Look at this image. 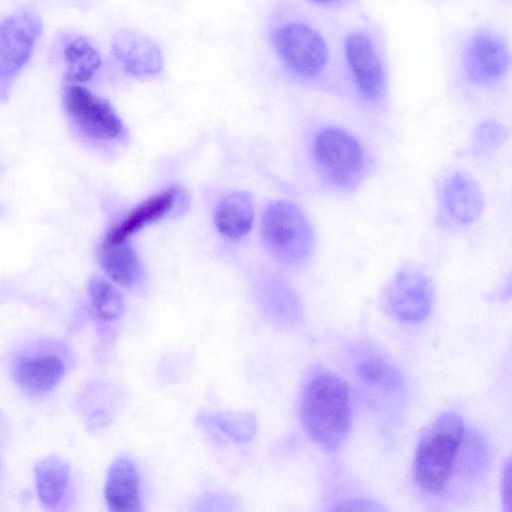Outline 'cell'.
I'll use <instances>...</instances> for the list:
<instances>
[{
    "instance_id": "obj_1",
    "label": "cell",
    "mask_w": 512,
    "mask_h": 512,
    "mask_svg": "<svg viewBox=\"0 0 512 512\" xmlns=\"http://www.w3.org/2000/svg\"><path fill=\"white\" fill-rule=\"evenodd\" d=\"M273 49L297 81L324 91L343 89L338 42L301 11H290L271 32Z\"/></svg>"
},
{
    "instance_id": "obj_2",
    "label": "cell",
    "mask_w": 512,
    "mask_h": 512,
    "mask_svg": "<svg viewBox=\"0 0 512 512\" xmlns=\"http://www.w3.org/2000/svg\"><path fill=\"white\" fill-rule=\"evenodd\" d=\"M77 353L67 340L38 335L18 341L7 353L5 369L17 392L26 400L49 399L77 365Z\"/></svg>"
},
{
    "instance_id": "obj_3",
    "label": "cell",
    "mask_w": 512,
    "mask_h": 512,
    "mask_svg": "<svg viewBox=\"0 0 512 512\" xmlns=\"http://www.w3.org/2000/svg\"><path fill=\"white\" fill-rule=\"evenodd\" d=\"M337 42L343 89L365 107L383 106L390 67L381 34L374 26L359 23L345 29Z\"/></svg>"
},
{
    "instance_id": "obj_4",
    "label": "cell",
    "mask_w": 512,
    "mask_h": 512,
    "mask_svg": "<svg viewBox=\"0 0 512 512\" xmlns=\"http://www.w3.org/2000/svg\"><path fill=\"white\" fill-rule=\"evenodd\" d=\"M299 412L309 437L326 452H334L346 439L351 426L347 384L328 371L315 374L303 388Z\"/></svg>"
},
{
    "instance_id": "obj_5",
    "label": "cell",
    "mask_w": 512,
    "mask_h": 512,
    "mask_svg": "<svg viewBox=\"0 0 512 512\" xmlns=\"http://www.w3.org/2000/svg\"><path fill=\"white\" fill-rule=\"evenodd\" d=\"M465 440V423L454 411L441 413L425 429L413 459V477L421 490L433 495L446 490Z\"/></svg>"
},
{
    "instance_id": "obj_6",
    "label": "cell",
    "mask_w": 512,
    "mask_h": 512,
    "mask_svg": "<svg viewBox=\"0 0 512 512\" xmlns=\"http://www.w3.org/2000/svg\"><path fill=\"white\" fill-rule=\"evenodd\" d=\"M511 48L506 35L488 25L467 32L456 46L453 68L467 88L489 91L504 84L511 71Z\"/></svg>"
},
{
    "instance_id": "obj_7",
    "label": "cell",
    "mask_w": 512,
    "mask_h": 512,
    "mask_svg": "<svg viewBox=\"0 0 512 512\" xmlns=\"http://www.w3.org/2000/svg\"><path fill=\"white\" fill-rule=\"evenodd\" d=\"M262 237L267 250L279 261L290 265L306 262L314 247V234L308 218L289 201H277L266 208Z\"/></svg>"
},
{
    "instance_id": "obj_8",
    "label": "cell",
    "mask_w": 512,
    "mask_h": 512,
    "mask_svg": "<svg viewBox=\"0 0 512 512\" xmlns=\"http://www.w3.org/2000/svg\"><path fill=\"white\" fill-rule=\"evenodd\" d=\"M313 153L324 176L338 188L352 190L364 177L365 151L353 134L340 127L326 126L319 130Z\"/></svg>"
},
{
    "instance_id": "obj_9",
    "label": "cell",
    "mask_w": 512,
    "mask_h": 512,
    "mask_svg": "<svg viewBox=\"0 0 512 512\" xmlns=\"http://www.w3.org/2000/svg\"><path fill=\"white\" fill-rule=\"evenodd\" d=\"M42 23L37 14L23 11L0 25V99L6 98L11 84L29 61Z\"/></svg>"
},
{
    "instance_id": "obj_10",
    "label": "cell",
    "mask_w": 512,
    "mask_h": 512,
    "mask_svg": "<svg viewBox=\"0 0 512 512\" xmlns=\"http://www.w3.org/2000/svg\"><path fill=\"white\" fill-rule=\"evenodd\" d=\"M64 105L75 126L87 137L112 140L123 131V124L111 105L80 84L64 89Z\"/></svg>"
},
{
    "instance_id": "obj_11",
    "label": "cell",
    "mask_w": 512,
    "mask_h": 512,
    "mask_svg": "<svg viewBox=\"0 0 512 512\" xmlns=\"http://www.w3.org/2000/svg\"><path fill=\"white\" fill-rule=\"evenodd\" d=\"M433 302L430 279L419 269L398 271L387 286L384 303L387 312L405 323H417L427 318Z\"/></svg>"
},
{
    "instance_id": "obj_12",
    "label": "cell",
    "mask_w": 512,
    "mask_h": 512,
    "mask_svg": "<svg viewBox=\"0 0 512 512\" xmlns=\"http://www.w3.org/2000/svg\"><path fill=\"white\" fill-rule=\"evenodd\" d=\"M33 482L38 502L44 511L69 512L77 499V484L70 462L49 454L33 466Z\"/></svg>"
},
{
    "instance_id": "obj_13",
    "label": "cell",
    "mask_w": 512,
    "mask_h": 512,
    "mask_svg": "<svg viewBox=\"0 0 512 512\" xmlns=\"http://www.w3.org/2000/svg\"><path fill=\"white\" fill-rule=\"evenodd\" d=\"M112 50L123 69L134 76H153L163 66V57L157 43L146 35L129 29L115 34Z\"/></svg>"
},
{
    "instance_id": "obj_14",
    "label": "cell",
    "mask_w": 512,
    "mask_h": 512,
    "mask_svg": "<svg viewBox=\"0 0 512 512\" xmlns=\"http://www.w3.org/2000/svg\"><path fill=\"white\" fill-rule=\"evenodd\" d=\"M103 494L110 512L142 510L140 478L137 467L130 458L119 456L110 464Z\"/></svg>"
},
{
    "instance_id": "obj_15",
    "label": "cell",
    "mask_w": 512,
    "mask_h": 512,
    "mask_svg": "<svg viewBox=\"0 0 512 512\" xmlns=\"http://www.w3.org/2000/svg\"><path fill=\"white\" fill-rule=\"evenodd\" d=\"M178 196V189L169 188L149 197L115 224L107 232L103 241H128L131 235L168 214L175 206Z\"/></svg>"
},
{
    "instance_id": "obj_16",
    "label": "cell",
    "mask_w": 512,
    "mask_h": 512,
    "mask_svg": "<svg viewBox=\"0 0 512 512\" xmlns=\"http://www.w3.org/2000/svg\"><path fill=\"white\" fill-rule=\"evenodd\" d=\"M443 205L455 221L470 224L482 213L484 199L480 188L470 177L455 173L444 184Z\"/></svg>"
},
{
    "instance_id": "obj_17",
    "label": "cell",
    "mask_w": 512,
    "mask_h": 512,
    "mask_svg": "<svg viewBox=\"0 0 512 512\" xmlns=\"http://www.w3.org/2000/svg\"><path fill=\"white\" fill-rule=\"evenodd\" d=\"M98 260L108 277L118 285L130 288L138 284L142 268L128 241L100 243Z\"/></svg>"
},
{
    "instance_id": "obj_18",
    "label": "cell",
    "mask_w": 512,
    "mask_h": 512,
    "mask_svg": "<svg viewBox=\"0 0 512 512\" xmlns=\"http://www.w3.org/2000/svg\"><path fill=\"white\" fill-rule=\"evenodd\" d=\"M253 200L250 194L234 192L225 196L215 209L217 230L228 239L246 235L253 224Z\"/></svg>"
},
{
    "instance_id": "obj_19",
    "label": "cell",
    "mask_w": 512,
    "mask_h": 512,
    "mask_svg": "<svg viewBox=\"0 0 512 512\" xmlns=\"http://www.w3.org/2000/svg\"><path fill=\"white\" fill-rule=\"evenodd\" d=\"M65 80L71 84L90 81L101 66L98 51L84 38L73 37L63 48Z\"/></svg>"
},
{
    "instance_id": "obj_20",
    "label": "cell",
    "mask_w": 512,
    "mask_h": 512,
    "mask_svg": "<svg viewBox=\"0 0 512 512\" xmlns=\"http://www.w3.org/2000/svg\"><path fill=\"white\" fill-rule=\"evenodd\" d=\"M88 294L99 328L110 326L124 312L121 293L108 280L93 276L88 281Z\"/></svg>"
},
{
    "instance_id": "obj_21",
    "label": "cell",
    "mask_w": 512,
    "mask_h": 512,
    "mask_svg": "<svg viewBox=\"0 0 512 512\" xmlns=\"http://www.w3.org/2000/svg\"><path fill=\"white\" fill-rule=\"evenodd\" d=\"M198 421L208 425L234 441H249L256 431V421L252 414L245 412L203 413Z\"/></svg>"
},
{
    "instance_id": "obj_22",
    "label": "cell",
    "mask_w": 512,
    "mask_h": 512,
    "mask_svg": "<svg viewBox=\"0 0 512 512\" xmlns=\"http://www.w3.org/2000/svg\"><path fill=\"white\" fill-rule=\"evenodd\" d=\"M355 371L357 376L369 386L396 390L402 383L398 370L382 358L363 359L356 365Z\"/></svg>"
},
{
    "instance_id": "obj_23",
    "label": "cell",
    "mask_w": 512,
    "mask_h": 512,
    "mask_svg": "<svg viewBox=\"0 0 512 512\" xmlns=\"http://www.w3.org/2000/svg\"><path fill=\"white\" fill-rule=\"evenodd\" d=\"M316 9L332 14L344 12L352 8L359 0H306Z\"/></svg>"
},
{
    "instance_id": "obj_24",
    "label": "cell",
    "mask_w": 512,
    "mask_h": 512,
    "mask_svg": "<svg viewBox=\"0 0 512 512\" xmlns=\"http://www.w3.org/2000/svg\"><path fill=\"white\" fill-rule=\"evenodd\" d=\"M510 461L508 460L503 467L501 475V495L503 506L506 511H511V477Z\"/></svg>"
},
{
    "instance_id": "obj_25",
    "label": "cell",
    "mask_w": 512,
    "mask_h": 512,
    "mask_svg": "<svg viewBox=\"0 0 512 512\" xmlns=\"http://www.w3.org/2000/svg\"><path fill=\"white\" fill-rule=\"evenodd\" d=\"M7 438V425L6 423L0 418V475L3 471V453L5 449V442Z\"/></svg>"
}]
</instances>
